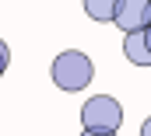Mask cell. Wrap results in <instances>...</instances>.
Wrapping results in <instances>:
<instances>
[{
    "label": "cell",
    "mask_w": 151,
    "mask_h": 136,
    "mask_svg": "<svg viewBox=\"0 0 151 136\" xmlns=\"http://www.w3.org/2000/svg\"><path fill=\"white\" fill-rule=\"evenodd\" d=\"M7 63H11V49H7V42L0 38V77L7 73Z\"/></svg>",
    "instance_id": "obj_6"
},
{
    "label": "cell",
    "mask_w": 151,
    "mask_h": 136,
    "mask_svg": "<svg viewBox=\"0 0 151 136\" xmlns=\"http://www.w3.org/2000/svg\"><path fill=\"white\" fill-rule=\"evenodd\" d=\"M81 126L84 133H116L123 126V105L113 94H95L81 108Z\"/></svg>",
    "instance_id": "obj_2"
},
{
    "label": "cell",
    "mask_w": 151,
    "mask_h": 136,
    "mask_svg": "<svg viewBox=\"0 0 151 136\" xmlns=\"http://www.w3.org/2000/svg\"><path fill=\"white\" fill-rule=\"evenodd\" d=\"M81 136H116V133H81Z\"/></svg>",
    "instance_id": "obj_8"
},
{
    "label": "cell",
    "mask_w": 151,
    "mask_h": 136,
    "mask_svg": "<svg viewBox=\"0 0 151 136\" xmlns=\"http://www.w3.org/2000/svg\"><path fill=\"white\" fill-rule=\"evenodd\" d=\"M123 56H127L130 63H137V67H151V49H148L144 32H134V35L123 38Z\"/></svg>",
    "instance_id": "obj_4"
},
{
    "label": "cell",
    "mask_w": 151,
    "mask_h": 136,
    "mask_svg": "<svg viewBox=\"0 0 151 136\" xmlns=\"http://www.w3.org/2000/svg\"><path fill=\"white\" fill-rule=\"evenodd\" d=\"M141 136H151V115L144 119V126H141Z\"/></svg>",
    "instance_id": "obj_7"
},
{
    "label": "cell",
    "mask_w": 151,
    "mask_h": 136,
    "mask_svg": "<svg viewBox=\"0 0 151 136\" xmlns=\"http://www.w3.org/2000/svg\"><path fill=\"white\" fill-rule=\"evenodd\" d=\"M49 73H53V84L60 91H84L91 84V77H95V67L81 49H67V52H60L53 59Z\"/></svg>",
    "instance_id": "obj_1"
},
{
    "label": "cell",
    "mask_w": 151,
    "mask_h": 136,
    "mask_svg": "<svg viewBox=\"0 0 151 136\" xmlns=\"http://www.w3.org/2000/svg\"><path fill=\"white\" fill-rule=\"evenodd\" d=\"M144 38H148V49H151V28H148V32H144Z\"/></svg>",
    "instance_id": "obj_9"
},
{
    "label": "cell",
    "mask_w": 151,
    "mask_h": 136,
    "mask_svg": "<svg viewBox=\"0 0 151 136\" xmlns=\"http://www.w3.org/2000/svg\"><path fill=\"white\" fill-rule=\"evenodd\" d=\"M116 28L127 35L151 28V0H123L116 11Z\"/></svg>",
    "instance_id": "obj_3"
},
{
    "label": "cell",
    "mask_w": 151,
    "mask_h": 136,
    "mask_svg": "<svg viewBox=\"0 0 151 136\" xmlns=\"http://www.w3.org/2000/svg\"><path fill=\"white\" fill-rule=\"evenodd\" d=\"M119 4L123 0H84V14L91 18V21H116V11H119Z\"/></svg>",
    "instance_id": "obj_5"
}]
</instances>
